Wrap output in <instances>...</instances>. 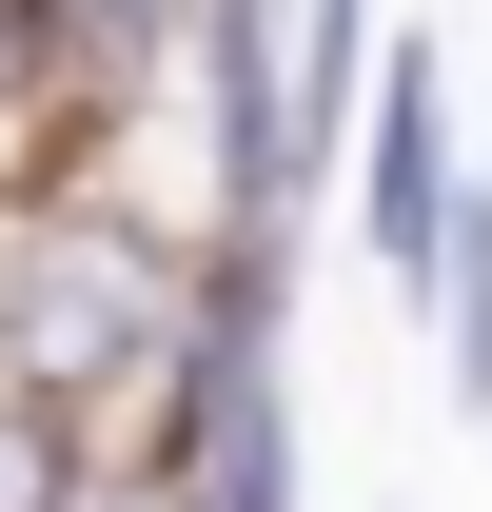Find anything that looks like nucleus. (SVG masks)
Segmentation results:
<instances>
[{
	"label": "nucleus",
	"mask_w": 492,
	"mask_h": 512,
	"mask_svg": "<svg viewBox=\"0 0 492 512\" xmlns=\"http://www.w3.org/2000/svg\"><path fill=\"white\" fill-rule=\"evenodd\" d=\"M256 256L276 237H197L178 197H119V158H99V178H60V197L0 217V375L119 453V414L217 335V296H237Z\"/></svg>",
	"instance_id": "nucleus-1"
},
{
	"label": "nucleus",
	"mask_w": 492,
	"mask_h": 512,
	"mask_svg": "<svg viewBox=\"0 0 492 512\" xmlns=\"http://www.w3.org/2000/svg\"><path fill=\"white\" fill-rule=\"evenodd\" d=\"M453 197H473V158H453V79H433V40H374V99H355V237L374 276L433 316V276H453Z\"/></svg>",
	"instance_id": "nucleus-2"
},
{
	"label": "nucleus",
	"mask_w": 492,
	"mask_h": 512,
	"mask_svg": "<svg viewBox=\"0 0 492 512\" xmlns=\"http://www.w3.org/2000/svg\"><path fill=\"white\" fill-rule=\"evenodd\" d=\"M433 355H453V414H492V158L453 197V276H433Z\"/></svg>",
	"instance_id": "nucleus-3"
},
{
	"label": "nucleus",
	"mask_w": 492,
	"mask_h": 512,
	"mask_svg": "<svg viewBox=\"0 0 492 512\" xmlns=\"http://www.w3.org/2000/svg\"><path fill=\"white\" fill-rule=\"evenodd\" d=\"M0 512H99V434L40 414L20 375H0Z\"/></svg>",
	"instance_id": "nucleus-4"
}]
</instances>
